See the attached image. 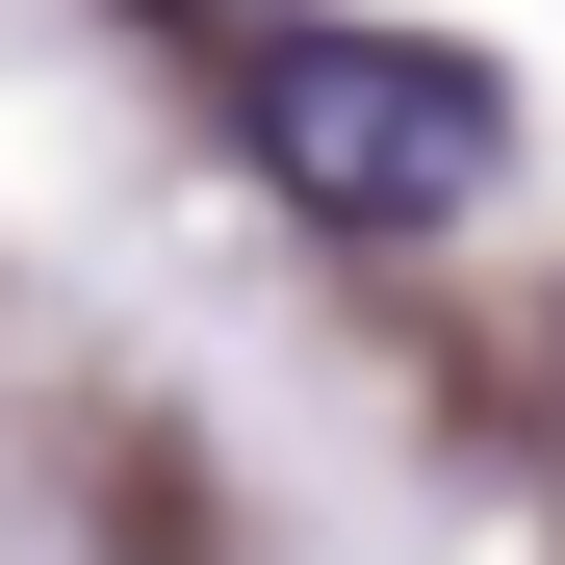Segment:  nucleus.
Masks as SVG:
<instances>
[{
    "label": "nucleus",
    "instance_id": "obj_1",
    "mask_svg": "<svg viewBox=\"0 0 565 565\" xmlns=\"http://www.w3.org/2000/svg\"><path fill=\"white\" fill-rule=\"evenodd\" d=\"M489 154H514L489 52H412V26H282L257 52V180L309 232H462Z\"/></svg>",
    "mask_w": 565,
    "mask_h": 565
}]
</instances>
